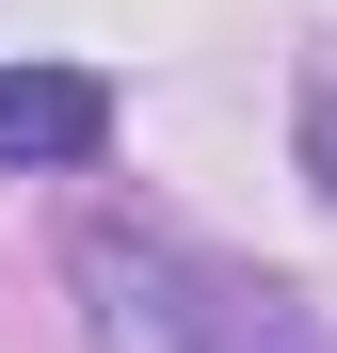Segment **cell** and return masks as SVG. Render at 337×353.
Returning <instances> with one entry per match:
<instances>
[{
	"label": "cell",
	"instance_id": "6da1fadb",
	"mask_svg": "<svg viewBox=\"0 0 337 353\" xmlns=\"http://www.w3.org/2000/svg\"><path fill=\"white\" fill-rule=\"evenodd\" d=\"M81 305H96V353H321L273 273L177 225H81Z\"/></svg>",
	"mask_w": 337,
	"mask_h": 353
},
{
	"label": "cell",
	"instance_id": "7a4b0ae2",
	"mask_svg": "<svg viewBox=\"0 0 337 353\" xmlns=\"http://www.w3.org/2000/svg\"><path fill=\"white\" fill-rule=\"evenodd\" d=\"M112 145V81L96 65H0V176H65Z\"/></svg>",
	"mask_w": 337,
	"mask_h": 353
},
{
	"label": "cell",
	"instance_id": "3957f363",
	"mask_svg": "<svg viewBox=\"0 0 337 353\" xmlns=\"http://www.w3.org/2000/svg\"><path fill=\"white\" fill-rule=\"evenodd\" d=\"M305 176H321V193H337V81L305 97Z\"/></svg>",
	"mask_w": 337,
	"mask_h": 353
}]
</instances>
